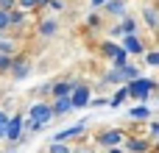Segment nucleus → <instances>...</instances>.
Instances as JSON below:
<instances>
[{"mask_svg":"<svg viewBox=\"0 0 159 153\" xmlns=\"http://www.w3.org/2000/svg\"><path fill=\"white\" fill-rule=\"evenodd\" d=\"M8 28H11V22H8V11L0 8V33H6Z\"/></svg>","mask_w":159,"mask_h":153,"instance_id":"nucleus-33","label":"nucleus"},{"mask_svg":"<svg viewBox=\"0 0 159 153\" xmlns=\"http://www.w3.org/2000/svg\"><path fill=\"white\" fill-rule=\"evenodd\" d=\"M103 106H109V98H89V103H87V109H103Z\"/></svg>","mask_w":159,"mask_h":153,"instance_id":"nucleus-30","label":"nucleus"},{"mask_svg":"<svg viewBox=\"0 0 159 153\" xmlns=\"http://www.w3.org/2000/svg\"><path fill=\"white\" fill-rule=\"evenodd\" d=\"M36 33H39L42 39H53V36L59 33V20H53V17L39 20V22H36Z\"/></svg>","mask_w":159,"mask_h":153,"instance_id":"nucleus-12","label":"nucleus"},{"mask_svg":"<svg viewBox=\"0 0 159 153\" xmlns=\"http://www.w3.org/2000/svg\"><path fill=\"white\" fill-rule=\"evenodd\" d=\"M123 84V72H120V67H109L103 75H101V86L106 89V86H120Z\"/></svg>","mask_w":159,"mask_h":153,"instance_id":"nucleus-14","label":"nucleus"},{"mask_svg":"<svg viewBox=\"0 0 159 153\" xmlns=\"http://www.w3.org/2000/svg\"><path fill=\"white\" fill-rule=\"evenodd\" d=\"M103 153H126V151H123V145H120V148H106Z\"/></svg>","mask_w":159,"mask_h":153,"instance_id":"nucleus-39","label":"nucleus"},{"mask_svg":"<svg viewBox=\"0 0 159 153\" xmlns=\"http://www.w3.org/2000/svg\"><path fill=\"white\" fill-rule=\"evenodd\" d=\"M143 59H145V64H148V67H159V50H145V53H143Z\"/></svg>","mask_w":159,"mask_h":153,"instance_id":"nucleus-26","label":"nucleus"},{"mask_svg":"<svg viewBox=\"0 0 159 153\" xmlns=\"http://www.w3.org/2000/svg\"><path fill=\"white\" fill-rule=\"evenodd\" d=\"M89 98H92V89H89L87 84L75 81V86H73V92H70V103H73V111H75V109H87Z\"/></svg>","mask_w":159,"mask_h":153,"instance_id":"nucleus-9","label":"nucleus"},{"mask_svg":"<svg viewBox=\"0 0 159 153\" xmlns=\"http://www.w3.org/2000/svg\"><path fill=\"white\" fill-rule=\"evenodd\" d=\"M120 72H123V84H129V81H134V78H140V75H143V70H140L137 64H131V61H129V64H123V67H120Z\"/></svg>","mask_w":159,"mask_h":153,"instance_id":"nucleus-20","label":"nucleus"},{"mask_svg":"<svg viewBox=\"0 0 159 153\" xmlns=\"http://www.w3.org/2000/svg\"><path fill=\"white\" fill-rule=\"evenodd\" d=\"M117 50H120V42H117V39H103V42H101V56H103V59L112 61V59L117 56Z\"/></svg>","mask_w":159,"mask_h":153,"instance_id":"nucleus-17","label":"nucleus"},{"mask_svg":"<svg viewBox=\"0 0 159 153\" xmlns=\"http://www.w3.org/2000/svg\"><path fill=\"white\" fill-rule=\"evenodd\" d=\"M123 139H126V131L123 128H103V131H98V137H95L92 145L101 148V151H106V148H120Z\"/></svg>","mask_w":159,"mask_h":153,"instance_id":"nucleus-2","label":"nucleus"},{"mask_svg":"<svg viewBox=\"0 0 159 153\" xmlns=\"http://www.w3.org/2000/svg\"><path fill=\"white\" fill-rule=\"evenodd\" d=\"M145 137H148L151 142H157V139H159V120H154V117L148 120V131H145Z\"/></svg>","mask_w":159,"mask_h":153,"instance_id":"nucleus-24","label":"nucleus"},{"mask_svg":"<svg viewBox=\"0 0 159 153\" xmlns=\"http://www.w3.org/2000/svg\"><path fill=\"white\" fill-rule=\"evenodd\" d=\"M157 151H159V139H157Z\"/></svg>","mask_w":159,"mask_h":153,"instance_id":"nucleus-41","label":"nucleus"},{"mask_svg":"<svg viewBox=\"0 0 159 153\" xmlns=\"http://www.w3.org/2000/svg\"><path fill=\"white\" fill-rule=\"evenodd\" d=\"M50 86H53V81H45V84H39V86L34 89V95H36V98H50Z\"/></svg>","mask_w":159,"mask_h":153,"instance_id":"nucleus-28","label":"nucleus"},{"mask_svg":"<svg viewBox=\"0 0 159 153\" xmlns=\"http://www.w3.org/2000/svg\"><path fill=\"white\" fill-rule=\"evenodd\" d=\"M73 86H75V78H59L50 86V98H70Z\"/></svg>","mask_w":159,"mask_h":153,"instance_id":"nucleus-13","label":"nucleus"},{"mask_svg":"<svg viewBox=\"0 0 159 153\" xmlns=\"http://www.w3.org/2000/svg\"><path fill=\"white\" fill-rule=\"evenodd\" d=\"M123 151L126 153H151V139L148 137H131V134H126Z\"/></svg>","mask_w":159,"mask_h":153,"instance_id":"nucleus-10","label":"nucleus"},{"mask_svg":"<svg viewBox=\"0 0 159 153\" xmlns=\"http://www.w3.org/2000/svg\"><path fill=\"white\" fill-rule=\"evenodd\" d=\"M8 117H11V114H8L6 109H0V142L6 139V128H8Z\"/></svg>","mask_w":159,"mask_h":153,"instance_id":"nucleus-29","label":"nucleus"},{"mask_svg":"<svg viewBox=\"0 0 159 153\" xmlns=\"http://www.w3.org/2000/svg\"><path fill=\"white\" fill-rule=\"evenodd\" d=\"M129 59H131V56H129V53L120 47V50H117V56L112 59V67H123V64H129Z\"/></svg>","mask_w":159,"mask_h":153,"instance_id":"nucleus-27","label":"nucleus"},{"mask_svg":"<svg viewBox=\"0 0 159 153\" xmlns=\"http://www.w3.org/2000/svg\"><path fill=\"white\" fill-rule=\"evenodd\" d=\"M31 59L28 56H11V67H8V75L14 78V81H25L28 75H31Z\"/></svg>","mask_w":159,"mask_h":153,"instance_id":"nucleus-6","label":"nucleus"},{"mask_svg":"<svg viewBox=\"0 0 159 153\" xmlns=\"http://www.w3.org/2000/svg\"><path fill=\"white\" fill-rule=\"evenodd\" d=\"M8 67H11V56L0 53V75H3V72H8Z\"/></svg>","mask_w":159,"mask_h":153,"instance_id":"nucleus-34","label":"nucleus"},{"mask_svg":"<svg viewBox=\"0 0 159 153\" xmlns=\"http://www.w3.org/2000/svg\"><path fill=\"white\" fill-rule=\"evenodd\" d=\"M140 17H143V22H145V28H148L151 33H159V3H157V0L143 3Z\"/></svg>","mask_w":159,"mask_h":153,"instance_id":"nucleus-5","label":"nucleus"},{"mask_svg":"<svg viewBox=\"0 0 159 153\" xmlns=\"http://www.w3.org/2000/svg\"><path fill=\"white\" fill-rule=\"evenodd\" d=\"M48 153H73V145L70 142H50Z\"/></svg>","mask_w":159,"mask_h":153,"instance_id":"nucleus-23","label":"nucleus"},{"mask_svg":"<svg viewBox=\"0 0 159 153\" xmlns=\"http://www.w3.org/2000/svg\"><path fill=\"white\" fill-rule=\"evenodd\" d=\"M106 0H89V11H101Z\"/></svg>","mask_w":159,"mask_h":153,"instance_id":"nucleus-38","label":"nucleus"},{"mask_svg":"<svg viewBox=\"0 0 159 153\" xmlns=\"http://www.w3.org/2000/svg\"><path fill=\"white\" fill-rule=\"evenodd\" d=\"M120 47H123L129 56H143V53L148 50L140 33H126V36H120Z\"/></svg>","mask_w":159,"mask_h":153,"instance_id":"nucleus-8","label":"nucleus"},{"mask_svg":"<svg viewBox=\"0 0 159 153\" xmlns=\"http://www.w3.org/2000/svg\"><path fill=\"white\" fill-rule=\"evenodd\" d=\"M64 6H67L64 0H48V6H45V8H50V11H56V14H59V11H64Z\"/></svg>","mask_w":159,"mask_h":153,"instance_id":"nucleus-32","label":"nucleus"},{"mask_svg":"<svg viewBox=\"0 0 159 153\" xmlns=\"http://www.w3.org/2000/svg\"><path fill=\"white\" fill-rule=\"evenodd\" d=\"M101 11H103L106 17H115V20H120V17H126V14H129V3H126V0H106Z\"/></svg>","mask_w":159,"mask_h":153,"instance_id":"nucleus-11","label":"nucleus"},{"mask_svg":"<svg viewBox=\"0 0 159 153\" xmlns=\"http://www.w3.org/2000/svg\"><path fill=\"white\" fill-rule=\"evenodd\" d=\"M120 36H123V31H120V22L109 25V39H120Z\"/></svg>","mask_w":159,"mask_h":153,"instance_id":"nucleus-35","label":"nucleus"},{"mask_svg":"<svg viewBox=\"0 0 159 153\" xmlns=\"http://www.w3.org/2000/svg\"><path fill=\"white\" fill-rule=\"evenodd\" d=\"M126 100H129V86H126V84H120V86L115 89V95L109 98V106H112V109H120Z\"/></svg>","mask_w":159,"mask_h":153,"instance_id":"nucleus-18","label":"nucleus"},{"mask_svg":"<svg viewBox=\"0 0 159 153\" xmlns=\"http://www.w3.org/2000/svg\"><path fill=\"white\" fill-rule=\"evenodd\" d=\"M50 109H53V117H64L73 111V103L70 98H50Z\"/></svg>","mask_w":159,"mask_h":153,"instance_id":"nucleus-15","label":"nucleus"},{"mask_svg":"<svg viewBox=\"0 0 159 153\" xmlns=\"http://www.w3.org/2000/svg\"><path fill=\"white\" fill-rule=\"evenodd\" d=\"M25 20H28V11H22V8H11V11H8V22H11V28L25 25Z\"/></svg>","mask_w":159,"mask_h":153,"instance_id":"nucleus-21","label":"nucleus"},{"mask_svg":"<svg viewBox=\"0 0 159 153\" xmlns=\"http://www.w3.org/2000/svg\"><path fill=\"white\" fill-rule=\"evenodd\" d=\"M17 8H22V11H36V0H17Z\"/></svg>","mask_w":159,"mask_h":153,"instance_id":"nucleus-31","label":"nucleus"},{"mask_svg":"<svg viewBox=\"0 0 159 153\" xmlns=\"http://www.w3.org/2000/svg\"><path fill=\"white\" fill-rule=\"evenodd\" d=\"M117 22H120V31H123V36H126V33H140V22H137V20H134L131 14L120 17Z\"/></svg>","mask_w":159,"mask_h":153,"instance_id":"nucleus-19","label":"nucleus"},{"mask_svg":"<svg viewBox=\"0 0 159 153\" xmlns=\"http://www.w3.org/2000/svg\"><path fill=\"white\" fill-rule=\"evenodd\" d=\"M87 25H89L92 31L103 28V20H101V14H98V11H89V14H87Z\"/></svg>","mask_w":159,"mask_h":153,"instance_id":"nucleus-25","label":"nucleus"},{"mask_svg":"<svg viewBox=\"0 0 159 153\" xmlns=\"http://www.w3.org/2000/svg\"><path fill=\"white\" fill-rule=\"evenodd\" d=\"M126 86H129V98H134V100H140V103H148V100H151V98L157 95L159 81L148 78V75H140V78L129 81Z\"/></svg>","mask_w":159,"mask_h":153,"instance_id":"nucleus-1","label":"nucleus"},{"mask_svg":"<svg viewBox=\"0 0 159 153\" xmlns=\"http://www.w3.org/2000/svg\"><path fill=\"white\" fill-rule=\"evenodd\" d=\"M25 117H28V120H34V123H39V125H48V123L53 120L50 100H36V103H31V106H28V111H25Z\"/></svg>","mask_w":159,"mask_h":153,"instance_id":"nucleus-3","label":"nucleus"},{"mask_svg":"<svg viewBox=\"0 0 159 153\" xmlns=\"http://www.w3.org/2000/svg\"><path fill=\"white\" fill-rule=\"evenodd\" d=\"M73 153H98V148H95V145H75Z\"/></svg>","mask_w":159,"mask_h":153,"instance_id":"nucleus-36","label":"nucleus"},{"mask_svg":"<svg viewBox=\"0 0 159 153\" xmlns=\"http://www.w3.org/2000/svg\"><path fill=\"white\" fill-rule=\"evenodd\" d=\"M84 131H87V120H78L75 125L56 131V134L50 137V142H73V139H81V137H84Z\"/></svg>","mask_w":159,"mask_h":153,"instance_id":"nucleus-7","label":"nucleus"},{"mask_svg":"<svg viewBox=\"0 0 159 153\" xmlns=\"http://www.w3.org/2000/svg\"><path fill=\"white\" fill-rule=\"evenodd\" d=\"M0 36H3V33H0Z\"/></svg>","mask_w":159,"mask_h":153,"instance_id":"nucleus-42","label":"nucleus"},{"mask_svg":"<svg viewBox=\"0 0 159 153\" xmlns=\"http://www.w3.org/2000/svg\"><path fill=\"white\" fill-rule=\"evenodd\" d=\"M0 8L3 11H11V8H17V0H0Z\"/></svg>","mask_w":159,"mask_h":153,"instance_id":"nucleus-37","label":"nucleus"},{"mask_svg":"<svg viewBox=\"0 0 159 153\" xmlns=\"http://www.w3.org/2000/svg\"><path fill=\"white\" fill-rule=\"evenodd\" d=\"M45 6H48V0H36V11H39V8H45Z\"/></svg>","mask_w":159,"mask_h":153,"instance_id":"nucleus-40","label":"nucleus"},{"mask_svg":"<svg viewBox=\"0 0 159 153\" xmlns=\"http://www.w3.org/2000/svg\"><path fill=\"white\" fill-rule=\"evenodd\" d=\"M151 117H154V111H151L148 103H140V106H134V109L129 111V120H134V123H148Z\"/></svg>","mask_w":159,"mask_h":153,"instance_id":"nucleus-16","label":"nucleus"},{"mask_svg":"<svg viewBox=\"0 0 159 153\" xmlns=\"http://www.w3.org/2000/svg\"><path fill=\"white\" fill-rule=\"evenodd\" d=\"M0 53H6V56H17V42L0 36Z\"/></svg>","mask_w":159,"mask_h":153,"instance_id":"nucleus-22","label":"nucleus"},{"mask_svg":"<svg viewBox=\"0 0 159 153\" xmlns=\"http://www.w3.org/2000/svg\"><path fill=\"white\" fill-rule=\"evenodd\" d=\"M22 120H25V114H11L8 117V128H6V139L3 142H11V145H22L28 137H25V131H22Z\"/></svg>","mask_w":159,"mask_h":153,"instance_id":"nucleus-4","label":"nucleus"}]
</instances>
